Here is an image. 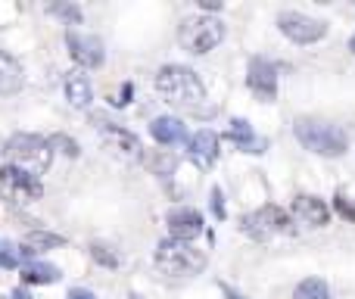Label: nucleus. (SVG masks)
Wrapping results in <instances>:
<instances>
[{"label": "nucleus", "instance_id": "0eeeda50", "mask_svg": "<svg viewBox=\"0 0 355 299\" xmlns=\"http://www.w3.org/2000/svg\"><path fill=\"white\" fill-rule=\"evenodd\" d=\"M240 228H243V234L252 240H271V237H277V234L293 231V228H290V215L284 212L281 206H262V209H256V212L243 215Z\"/></svg>", "mask_w": 355, "mask_h": 299}, {"label": "nucleus", "instance_id": "7c9ffc66", "mask_svg": "<svg viewBox=\"0 0 355 299\" xmlns=\"http://www.w3.org/2000/svg\"><path fill=\"white\" fill-rule=\"evenodd\" d=\"M202 10H221V0H200Z\"/></svg>", "mask_w": 355, "mask_h": 299}, {"label": "nucleus", "instance_id": "ddd939ff", "mask_svg": "<svg viewBox=\"0 0 355 299\" xmlns=\"http://www.w3.org/2000/svg\"><path fill=\"white\" fill-rule=\"evenodd\" d=\"M293 215L300 221H306V225H312V228H324L327 221H331V209L324 206V200L309 196V194H300L293 200Z\"/></svg>", "mask_w": 355, "mask_h": 299}, {"label": "nucleus", "instance_id": "c756f323", "mask_svg": "<svg viewBox=\"0 0 355 299\" xmlns=\"http://www.w3.org/2000/svg\"><path fill=\"white\" fill-rule=\"evenodd\" d=\"M125 103H131V85H125L122 94H119V100H116V106H125Z\"/></svg>", "mask_w": 355, "mask_h": 299}, {"label": "nucleus", "instance_id": "9b49d317", "mask_svg": "<svg viewBox=\"0 0 355 299\" xmlns=\"http://www.w3.org/2000/svg\"><path fill=\"white\" fill-rule=\"evenodd\" d=\"M246 85H250V91L259 100H275L277 97V69L265 56H252L250 72H246Z\"/></svg>", "mask_w": 355, "mask_h": 299}, {"label": "nucleus", "instance_id": "f8f14e48", "mask_svg": "<svg viewBox=\"0 0 355 299\" xmlns=\"http://www.w3.org/2000/svg\"><path fill=\"white\" fill-rule=\"evenodd\" d=\"M166 225H168L172 240H184V244H190L193 237H200L202 234V215L196 212V209H190V206H181V209H172V212L166 215Z\"/></svg>", "mask_w": 355, "mask_h": 299}, {"label": "nucleus", "instance_id": "cd10ccee", "mask_svg": "<svg viewBox=\"0 0 355 299\" xmlns=\"http://www.w3.org/2000/svg\"><path fill=\"white\" fill-rule=\"evenodd\" d=\"M212 212H215V219H225V196H221V187L212 190Z\"/></svg>", "mask_w": 355, "mask_h": 299}, {"label": "nucleus", "instance_id": "9d476101", "mask_svg": "<svg viewBox=\"0 0 355 299\" xmlns=\"http://www.w3.org/2000/svg\"><path fill=\"white\" fill-rule=\"evenodd\" d=\"M66 47H69V56H72L78 66L85 69H100L106 60V50H103V41L94 35H81V31H66Z\"/></svg>", "mask_w": 355, "mask_h": 299}, {"label": "nucleus", "instance_id": "f03ea898", "mask_svg": "<svg viewBox=\"0 0 355 299\" xmlns=\"http://www.w3.org/2000/svg\"><path fill=\"white\" fill-rule=\"evenodd\" d=\"M296 141L306 150L318 153V156H343L349 150V137L340 125L318 122V119H296L293 122Z\"/></svg>", "mask_w": 355, "mask_h": 299}, {"label": "nucleus", "instance_id": "bb28decb", "mask_svg": "<svg viewBox=\"0 0 355 299\" xmlns=\"http://www.w3.org/2000/svg\"><path fill=\"white\" fill-rule=\"evenodd\" d=\"M334 212H337V215H343L346 221H355V203L349 200V196L337 194V196H334Z\"/></svg>", "mask_w": 355, "mask_h": 299}, {"label": "nucleus", "instance_id": "6ab92c4d", "mask_svg": "<svg viewBox=\"0 0 355 299\" xmlns=\"http://www.w3.org/2000/svg\"><path fill=\"white\" fill-rule=\"evenodd\" d=\"M53 246H62V237H60V234H50V231H31L28 237L22 240L19 253H22V259H28V256H35V253L53 250Z\"/></svg>", "mask_w": 355, "mask_h": 299}, {"label": "nucleus", "instance_id": "7ed1b4c3", "mask_svg": "<svg viewBox=\"0 0 355 299\" xmlns=\"http://www.w3.org/2000/svg\"><path fill=\"white\" fill-rule=\"evenodd\" d=\"M3 153L12 169H22L35 178L47 175L50 162H53V147H50V141H44V137H37V135H12L10 141H6Z\"/></svg>", "mask_w": 355, "mask_h": 299}, {"label": "nucleus", "instance_id": "2f4dec72", "mask_svg": "<svg viewBox=\"0 0 355 299\" xmlns=\"http://www.w3.org/2000/svg\"><path fill=\"white\" fill-rule=\"evenodd\" d=\"M221 293H225L227 299H246V296H240L237 290H231V287H227V284H221Z\"/></svg>", "mask_w": 355, "mask_h": 299}, {"label": "nucleus", "instance_id": "2eb2a0df", "mask_svg": "<svg viewBox=\"0 0 355 299\" xmlns=\"http://www.w3.org/2000/svg\"><path fill=\"white\" fill-rule=\"evenodd\" d=\"M150 135H153V141L162 144V147H175V144L187 141V128H184V122H181V119H172V116L153 119Z\"/></svg>", "mask_w": 355, "mask_h": 299}, {"label": "nucleus", "instance_id": "423d86ee", "mask_svg": "<svg viewBox=\"0 0 355 299\" xmlns=\"http://www.w3.org/2000/svg\"><path fill=\"white\" fill-rule=\"evenodd\" d=\"M41 196H44L41 178L28 175L22 169H12V165L0 169V200H6L10 206H28V203H37Z\"/></svg>", "mask_w": 355, "mask_h": 299}, {"label": "nucleus", "instance_id": "72a5a7b5", "mask_svg": "<svg viewBox=\"0 0 355 299\" xmlns=\"http://www.w3.org/2000/svg\"><path fill=\"white\" fill-rule=\"evenodd\" d=\"M349 50H352V53H355V35H352V41H349Z\"/></svg>", "mask_w": 355, "mask_h": 299}, {"label": "nucleus", "instance_id": "393cba45", "mask_svg": "<svg viewBox=\"0 0 355 299\" xmlns=\"http://www.w3.org/2000/svg\"><path fill=\"white\" fill-rule=\"evenodd\" d=\"M50 147H53V150H60L62 153V156H78V144H75L72 141V137H69V135H53V137H50Z\"/></svg>", "mask_w": 355, "mask_h": 299}, {"label": "nucleus", "instance_id": "1a4fd4ad", "mask_svg": "<svg viewBox=\"0 0 355 299\" xmlns=\"http://www.w3.org/2000/svg\"><path fill=\"white\" fill-rule=\"evenodd\" d=\"M97 131H100V137H103L106 150H112L116 156L128 159V162H137V159H144L141 141H137L131 131H125L122 125H112V122H106V119H97Z\"/></svg>", "mask_w": 355, "mask_h": 299}, {"label": "nucleus", "instance_id": "aec40b11", "mask_svg": "<svg viewBox=\"0 0 355 299\" xmlns=\"http://www.w3.org/2000/svg\"><path fill=\"white\" fill-rule=\"evenodd\" d=\"M22 281L25 284H56L60 281V268H56V265H47V262H25Z\"/></svg>", "mask_w": 355, "mask_h": 299}, {"label": "nucleus", "instance_id": "f257e3e1", "mask_svg": "<svg viewBox=\"0 0 355 299\" xmlns=\"http://www.w3.org/2000/svg\"><path fill=\"white\" fill-rule=\"evenodd\" d=\"M156 91L168 100V103L187 106L196 112V106L206 100V87H202L200 75L187 66H162L156 72Z\"/></svg>", "mask_w": 355, "mask_h": 299}, {"label": "nucleus", "instance_id": "dca6fc26", "mask_svg": "<svg viewBox=\"0 0 355 299\" xmlns=\"http://www.w3.org/2000/svg\"><path fill=\"white\" fill-rule=\"evenodd\" d=\"M25 72L16 62V56H10L6 50H0V97H12L22 91Z\"/></svg>", "mask_w": 355, "mask_h": 299}, {"label": "nucleus", "instance_id": "6e6552de", "mask_svg": "<svg viewBox=\"0 0 355 299\" xmlns=\"http://www.w3.org/2000/svg\"><path fill=\"white\" fill-rule=\"evenodd\" d=\"M277 28H281L293 44H315L327 35V22L306 16V12H293V10L277 16Z\"/></svg>", "mask_w": 355, "mask_h": 299}, {"label": "nucleus", "instance_id": "39448f33", "mask_svg": "<svg viewBox=\"0 0 355 299\" xmlns=\"http://www.w3.org/2000/svg\"><path fill=\"white\" fill-rule=\"evenodd\" d=\"M178 41L187 53H209L225 41V25L212 16H190L178 28Z\"/></svg>", "mask_w": 355, "mask_h": 299}, {"label": "nucleus", "instance_id": "a878e982", "mask_svg": "<svg viewBox=\"0 0 355 299\" xmlns=\"http://www.w3.org/2000/svg\"><path fill=\"white\" fill-rule=\"evenodd\" d=\"M91 256H94V262L106 265V268H116V265H119V256H116V253H110V246H103V244H94L91 246Z\"/></svg>", "mask_w": 355, "mask_h": 299}, {"label": "nucleus", "instance_id": "f3484780", "mask_svg": "<svg viewBox=\"0 0 355 299\" xmlns=\"http://www.w3.org/2000/svg\"><path fill=\"white\" fill-rule=\"evenodd\" d=\"M227 141H234L243 153H265V147H268L262 137H256L252 125L243 122V119H234L231 122V128H227Z\"/></svg>", "mask_w": 355, "mask_h": 299}, {"label": "nucleus", "instance_id": "4468645a", "mask_svg": "<svg viewBox=\"0 0 355 299\" xmlns=\"http://www.w3.org/2000/svg\"><path fill=\"white\" fill-rule=\"evenodd\" d=\"M190 159H193L200 169H212L215 159H218V135L209 128L196 131V135L190 137Z\"/></svg>", "mask_w": 355, "mask_h": 299}, {"label": "nucleus", "instance_id": "a211bd4d", "mask_svg": "<svg viewBox=\"0 0 355 299\" xmlns=\"http://www.w3.org/2000/svg\"><path fill=\"white\" fill-rule=\"evenodd\" d=\"M66 97H69V103H72L75 110H87V106H91L94 91H91L87 75H81V72H69L66 75Z\"/></svg>", "mask_w": 355, "mask_h": 299}, {"label": "nucleus", "instance_id": "4be33fe9", "mask_svg": "<svg viewBox=\"0 0 355 299\" xmlns=\"http://www.w3.org/2000/svg\"><path fill=\"white\" fill-rule=\"evenodd\" d=\"M147 165L156 171L159 178H168L175 171V165H178V159L172 156V153H156V156H147Z\"/></svg>", "mask_w": 355, "mask_h": 299}, {"label": "nucleus", "instance_id": "473e14b6", "mask_svg": "<svg viewBox=\"0 0 355 299\" xmlns=\"http://www.w3.org/2000/svg\"><path fill=\"white\" fill-rule=\"evenodd\" d=\"M12 299H31L28 293H25V290L22 287H19V290H12Z\"/></svg>", "mask_w": 355, "mask_h": 299}, {"label": "nucleus", "instance_id": "5701e85b", "mask_svg": "<svg viewBox=\"0 0 355 299\" xmlns=\"http://www.w3.org/2000/svg\"><path fill=\"white\" fill-rule=\"evenodd\" d=\"M47 12H50V16H62L69 25H72V22H81V19H85V16H81V6H78V3H50Z\"/></svg>", "mask_w": 355, "mask_h": 299}, {"label": "nucleus", "instance_id": "412c9836", "mask_svg": "<svg viewBox=\"0 0 355 299\" xmlns=\"http://www.w3.org/2000/svg\"><path fill=\"white\" fill-rule=\"evenodd\" d=\"M293 299H331V290H327V284L321 281V277H306V281L296 287Z\"/></svg>", "mask_w": 355, "mask_h": 299}, {"label": "nucleus", "instance_id": "f704fd0d", "mask_svg": "<svg viewBox=\"0 0 355 299\" xmlns=\"http://www.w3.org/2000/svg\"><path fill=\"white\" fill-rule=\"evenodd\" d=\"M131 299H141V296H137V293H131Z\"/></svg>", "mask_w": 355, "mask_h": 299}, {"label": "nucleus", "instance_id": "c85d7f7f", "mask_svg": "<svg viewBox=\"0 0 355 299\" xmlns=\"http://www.w3.org/2000/svg\"><path fill=\"white\" fill-rule=\"evenodd\" d=\"M66 299H97V296H94L91 290H85V287H75V290H69Z\"/></svg>", "mask_w": 355, "mask_h": 299}, {"label": "nucleus", "instance_id": "20e7f679", "mask_svg": "<svg viewBox=\"0 0 355 299\" xmlns=\"http://www.w3.org/2000/svg\"><path fill=\"white\" fill-rule=\"evenodd\" d=\"M156 265H159L166 275L187 277V275H196V271L206 268V253L190 246V244H184V240L168 237L156 246Z\"/></svg>", "mask_w": 355, "mask_h": 299}, {"label": "nucleus", "instance_id": "b1692460", "mask_svg": "<svg viewBox=\"0 0 355 299\" xmlns=\"http://www.w3.org/2000/svg\"><path fill=\"white\" fill-rule=\"evenodd\" d=\"M19 262H22V253H19V246L0 240V268H19Z\"/></svg>", "mask_w": 355, "mask_h": 299}]
</instances>
